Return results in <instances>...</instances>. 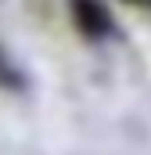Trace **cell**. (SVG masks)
Returning a JSON list of instances; mask_svg holds the SVG:
<instances>
[{"label":"cell","instance_id":"7a4b0ae2","mask_svg":"<svg viewBox=\"0 0 151 155\" xmlns=\"http://www.w3.org/2000/svg\"><path fill=\"white\" fill-rule=\"evenodd\" d=\"M0 83H7V87H14V83H18V76L11 72V65L4 61V54H0Z\"/></svg>","mask_w":151,"mask_h":155},{"label":"cell","instance_id":"3957f363","mask_svg":"<svg viewBox=\"0 0 151 155\" xmlns=\"http://www.w3.org/2000/svg\"><path fill=\"white\" fill-rule=\"evenodd\" d=\"M130 7H140V11H151V0H126Z\"/></svg>","mask_w":151,"mask_h":155},{"label":"cell","instance_id":"6da1fadb","mask_svg":"<svg viewBox=\"0 0 151 155\" xmlns=\"http://www.w3.org/2000/svg\"><path fill=\"white\" fill-rule=\"evenodd\" d=\"M72 18L86 40H101L112 33V15L101 0H72Z\"/></svg>","mask_w":151,"mask_h":155}]
</instances>
